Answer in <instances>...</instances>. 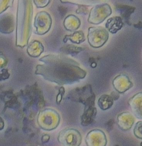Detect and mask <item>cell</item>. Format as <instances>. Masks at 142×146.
<instances>
[{
    "label": "cell",
    "instance_id": "cell-5",
    "mask_svg": "<svg viewBox=\"0 0 142 146\" xmlns=\"http://www.w3.org/2000/svg\"><path fill=\"white\" fill-rule=\"evenodd\" d=\"M59 11L61 15H64L67 12V9L63 7H60L59 8Z\"/></svg>",
    "mask_w": 142,
    "mask_h": 146
},
{
    "label": "cell",
    "instance_id": "cell-2",
    "mask_svg": "<svg viewBox=\"0 0 142 146\" xmlns=\"http://www.w3.org/2000/svg\"><path fill=\"white\" fill-rule=\"evenodd\" d=\"M122 9L124 10V17H127L129 16V15L133 11L134 9L132 7L129 6H124L122 7Z\"/></svg>",
    "mask_w": 142,
    "mask_h": 146
},
{
    "label": "cell",
    "instance_id": "cell-6",
    "mask_svg": "<svg viewBox=\"0 0 142 146\" xmlns=\"http://www.w3.org/2000/svg\"><path fill=\"white\" fill-rule=\"evenodd\" d=\"M135 27L137 28L141 29L142 28V23L141 22H139L136 25H135Z\"/></svg>",
    "mask_w": 142,
    "mask_h": 146
},
{
    "label": "cell",
    "instance_id": "cell-1",
    "mask_svg": "<svg viewBox=\"0 0 142 146\" xmlns=\"http://www.w3.org/2000/svg\"><path fill=\"white\" fill-rule=\"evenodd\" d=\"M85 112L82 119V124L83 125H89L91 124L96 114V110L94 107H86Z\"/></svg>",
    "mask_w": 142,
    "mask_h": 146
},
{
    "label": "cell",
    "instance_id": "cell-3",
    "mask_svg": "<svg viewBox=\"0 0 142 146\" xmlns=\"http://www.w3.org/2000/svg\"><path fill=\"white\" fill-rule=\"evenodd\" d=\"M3 73L1 74V79H7L9 77V74L7 72V70L3 69L2 71Z\"/></svg>",
    "mask_w": 142,
    "mask_h": 146
},
{
    "label": "cell",
    "instance_id": "cell-4",
    "mask_svg": "<svg viewBox=\"0 0 142 146\" xmlns=\"http://www.w3.org/2000/svg\"><path fill=\"white\" fill-rule=\"evenodd\" d=\"M64 91L63 88L62 90L61 89L60 92L59 93V94L57 96V102L58 103V104L61 101V100L62 98L63 94L64 93Z\"/></svg>",
    "mask_w": 142,
    "mask_h": 146
}]
</instances>
